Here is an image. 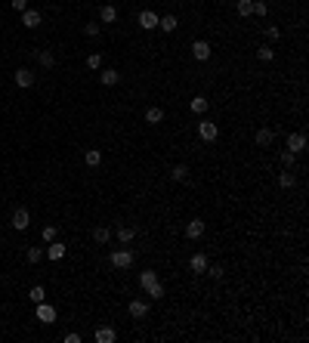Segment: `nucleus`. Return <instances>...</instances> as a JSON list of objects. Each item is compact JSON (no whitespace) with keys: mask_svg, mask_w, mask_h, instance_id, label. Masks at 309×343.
<instances>
[{"mask_svg":"<svg viewBox=\"0 0 309 343\" xmlns=\"http://www.w3.org/2000/svg\"><path fill=\"white\" fill-rule=\"evenodd\" d=\"M133 250H127V247H118V250H112V257H108V263L114 266V269H130L133 266Z\"/></svg>","mask_w":309,"mask_h":343,"instance_id":"1","label":"nucleus"},{"mask_svg":"<svg viewBox=\"0 0 309 343\" xmlns=\"http://www.w3.org/2000/svg\"><path fill=\"white\" fill-rule=\"evenodd\" d=\"M10 226H13L16 232H25V229L31 226V213L25 211V207H16V211H13V220H10Z\"/></svg>","mask_w":309,"mask_h":343,"instance_id":"2","label":"nucleus"},{"mask_svg":"<svg viewBox=\"0 0 309 343\" xmlns=\"http://www.w3.org/2000/svg\"><path fill=\"white\" fill-rule=\"evenodd\" d=\"M198 136H201L204 142H213L216 136H220V127H216L213 121H207V118H204L201 124H198Z\"/></svg>","mask_w":309,"mask_h":343,"instance_id":"3","label":"nucleus"},{"mask_svg":"<svg viewBox=\"0 0 309 343\" xmlns=\"http://www.w3.org/2000/svg\"><path fill=\"white\" fill-rule=\"evenodd\" d=\"M13 81H16V87L28 90V87H34V71H31V68H19L13 74Z\"/></svg>","mask_w":309,"mask_h":343,"instance_id":"4","label":"nucleus"},{"mask_svg":"<svg viewBox=\"0 0 309 343\" xmlns=\"http://www.w3.org/2000/svg\"><path fill=\"white\" fill-rule=\"evenodd\" d=\"M34 306H37V322H44V325H53L56 322V309L49 306L47 300H44V303H34Z\"/></svg>","mask_w":309,"mask_h":343,"instance_id":"5","label":"nucleus"},{"mask_svg":"<svg viewBox=\"0 0 309 343\" xmlns=\"http://www.w3.org/2000/svg\"><path fill=\"white\" fill-rule=\"evenodd\" d=\"M158 19H161L158 13L143 10V13H139V28H143V31H152V28H158Z\"/></svg>","mask_w":309,"mask_h":343,"instance_id":"6","label":"nucleus"},{"mask_svg":"<svg viewBox=\"0 0 309 343\" xmlns=\"http://www.w3.org/2000/svg\"><path fill=\"white\" fill-rule=\"evenodd\" d=\"M40 22H44V13H40V10H25L22 13V25H25V28H37Z\"/></svg>","mask_w":309,"mask_h":343,"instance_id":"7","label":"nucleus"},{"mask_svg":"<svg viewBox=\"0 0 309 343\" xmlns=\"http://www.w3.org/2000/svg\"><path fill=\"white\" fill-rule=\"evenodd\" d=\"M192 56H195L198 62L211 59V44H207V40H195V44H192Z\"/></svg>","mask_w":309,"mask_h":343,"instance_id":"8","label":"nucleus"},{"mask_svg":"<svg viewBox=\"0 0 309 343\" xmlns=\"http://www.w3.org/2000/svg\"><path fill=\"white\" fill-rule=\"evenodd\" d=\"M155 284H158V272H155V269H146V272H139V288H143L146 294L155 288Z\"/></svg>","mask_w":309,"mask_h":343,"instance_id":"9","label":"nucleus"},{"mask_svg":"<svg viewBox=\"0 0 309 343\" xmlns=\"http://www.w3.org/2000/svg\"><path fill=\"white\" fill-rule=\"evenodd\" d=\"M127 312L133 315V319H146V315H148V303H146V300H130Z\"/></svg>","mask_w":309,"mask_h":343,"instance_id":"10","label":"nucleus"},{"mask_svg":"<svg viewBox=\"0 0 309 343\" xmlns=\"http://www.w3.org/2000/svg\"><path fill=\"white\" fill-rule=\"evenodd\" d=\"M93 340H96V343H114V340H118V334H114V328H108V325H102V328H96Z\"/></svg>","mask_w":309,"mask_h":343,"instance_id":"11","label":"nucleus"},{"mask_svg":"<svg viewBox=\"0 0 309 343\" xmlns=\"http://www.w3.org/2000/svg\"><path fill=\"white\" fill-rule=\"evenodd\" d=\"M288 148L294 155H300L306 148V136H303V133H288Z\"/></svg>","mask_w":309,"mask_h":343,"instance_id":"12","label":"nucleus"},{"mask_svg":"<svg viewBox=\"0 0 309 343\" xmlns=\"http://www.w3.org/2000/svg\"><path fill=\"white\" fill-rule=\"evenodd\" d=\"M201 235H204V220L186 223V238H189V241H195V238H201Z\"/></svg>","mask_w":309,"mask_h":343,"instance_id":"13","label":"nucleus"},{"mask_svg":"<svg viewBox=\"0 0 309 343\" xmlns=\"http://www.w3.org/2000/svg\"><path fill=\"white\" fill-rule=\"evenodd\" d=\"M158 28H161V31H167V34H173V31L179 28V19H177V16H170V13H167V16H161V19H158Z\"/></svg>","mask_w":309,"mask_h":343,"instance_id":"14","label":"nucleus"},{"mask_svg":"<svg viewBox=\"0 0 309 343\" xmlns=\"http://www.w3.org/2000/svg\"><path fill=\"white\" fill-rule=\"evenodd\" d=\"M189 269L195 272V275H204V269H207V257H204V254H192Z\"/></svg>","mask_w":309,"mask_h":343,"instance_id":"15","label":"nucleus"},{"mask_svg":"<svg viewBox=\"0 0 309 343\" xmlns=\"http://www.w3.org/2000/svg\"><path fill=\"white\" fill-rule=\"evenodd\" d=\"M99 81H102L105 87H114V83L121 81V74H118V68H102V74H99Z\"/></svg>","mask_w":309,"mask_h":343,"instance_id":"16","label":"nucleus"},{"mask_svg":"<svg viewBox=\"0 0 309 343\" xmlns=\"http://www.w3.org/2000/svg\"><path fill=\"white\" fill-rule=\"evenodd\" d=\"M170 177L177 180V182H189V177H192V170H189V164H177L170 170Z\"/></svg>","mask_w":309,"mask_h":343,"instance_id":"17","label":"nucleus"},{"mask_svg":"<svg viewBox=\"0 0 309 343\" xmlns=\"http://www.w3.org/2000/svg\"><path fill=\"white\" fill-rule=\"evenodd\" d=\"M47 257H49V260H62V257H65V245H59V241H49Z\"/></svg>","mask_w":309,"mask_h":343,"instance_id":"18","label":"nucleus"},{"mask_svg":"<svg viewBox=\"0 0 309 343\" xmlns=\"http://www.w3.org/2000/svg\"><path fill=\"white\" fill-rule=\"evenodd\" d=\"M99 19H102L105 25H112L114 19H118V10H114V6H112V3H105V6H102V10H99Z\"/></svg>","mask_w":309,"mask_h":343,"instance_id":"19","label":"nucleus"},{"mask_svg":"<svg viewBox=\"0 0 309 343\" xmlns=\"http://www.w3.org/2000/svg\"><path fill=\"white\" fill-rule=\"evenodd\" d=\"M272 139H275V133L269 130V127H263V130H257V146H272Z\"/></svg>","mask_w":309,"mask_h":343,"instance_id":"20","label":"nucleus"},{"mask_svg":"<svg viewBox=\"0 0 309 343\" xmlns=\"http://www.w3.org/2000/svg\"><path fill=\"white\" fill-rule=\"evenodd\" d=\"M83 161H87V167H99V164H102V152H99V148H87Z\"/></svg>","mask_w":309,"mask_h":343,"instance_id":"21","label":"nucleus"},{"mask_svg":"<svg viewBox=\"0 0 309 343\" xmlns=\"http://www.w3.org/2000/svg\"><path fill=\"white\" fill-rule=\"evenodd\" d=\"M133 235H136V229H133V226H118V241H121V245H130Z\"/></svg>","mask_w":309,"mask_h":343,"instance_id":"22","label":"nucleus"},{"mask_svg":"<svg viewBox=\"0 0 309 343\" xmlns=\"http://www.w3.org/2000/svg\"><path fill=\"white\" fill-rule=\"evenodd\" d=\"M164 121V108H158V105H152L146 112V124H161Z\"/></svg>","mask_w":309,"mask_h":343,"instance_id":"23","label":"nucleus"},{"mask_svg":"<svg viewBox=\"0 0 309 343\" xmlns=\"http://www.w3.org/2000/svg\"><path fill=\"white\" fill-rule=\"evenodd\" d=\"M207 108H211V102H207V96H195V99H192V112H195V114H204Z\"/></svg>","mask_w":309,"mask_h":343,"instance_id":"24","label":"nucleus"},{"mask_svg":"<svg viewBox=\"0 0 309 343\" xmlns=\"http://www.w3.org/2000/svg\"><path fill=\"white\" fill-rule=\"evenodd\" d=\"M37 62L44 65V68H53V65H56V56L49 53V49H40V53H37Z\"/></svg>","mask_w":309,"mask_h":343,"instance_id":"25","label":"nucleus"},{"mask_svg":"<svg viewBox=\"0 0 309 343\" xmlns=\"http://www.w3.org/2000/svg\"><path fill=\"white\" fill-rule=\"evenodd\" d=\"M108 238H112V232H108L105 226H96V229H93V241H96V245H105Z\"/></svg>","mask_w":309,"mask_h":343,"instance_id":"26","label":"nucleus"},{"mask_svg":"<svg viewBox=\"0 0 309 343\" xmlns=\"http://www.w3.org/2000/svg\"><path fill=\"white\" fill-rule=\"evenodd\" d=\"M235 10H238L241 19H244V16H254V0H238V6H235Z\"/></svg>","mask_w":309,"mask_h":343,"instance_id":"27","label":"nucleus"},{"mask_svg":"<svg viewBox=\"0 0 309 343\" xmlns=\"http://www.w3.org/2000/svg\"><path fill=\"white\" fill-rule=\"evenodd\" d=\"M44 297H47V294H44V284H34V288L28 291V300H31V303H44Z\"/></svg>","mask_w":309,"mask_h":343,"instance_id":"28","label":"nucleus"},{"mask_svg":"<svg viewBox=\"0 0 309 343\" xmlns=\"http://www.w3.org/2000/svg\"><path fill=\"white\" fill-rule=\"evenodd\" d=\"M278 186H281V189H294V186H297V177H294L291 170L281 173V177H278Z\"/></svg>","mask_w":309,"mask_h":343,"instance_id":"29","label":"nucleus"},{"mask_svg":"<svg viewBox=\"0 0 309 343\" xmlns=\"http://www.w3.org/2000/svg\"><path fill=\"white\" fill-rule=\"evenodd\" d=\"M204 275H211V278H216V281H220L223 275H226V269H223L220 263H216V266H211V263H207V269H204Z\"/></svg>","mask_w":309,"mask_h":343,"instance_id":"30","label":"nucleus"},{"mask_svg":"<svg viewBox=\"0 0 309 343\" xmlns=\"http://www.w3.org/2000/svg\"><path fill=\"white\" fill-rule=\"evenodd\" d=\"M87 68H90V71H99V68H102V56H99V53H90V56H87Z\"/></svg>","mask_w":309,"mask_h":343,"instance_id":"31","label":"nucleus"},{"mask_svg":"<svg viewBox=\"0 0 309 343\" xmlns=\"http://www.w3.org/2000/svg\"><path fill=\"white\" fill-rule=\"evenodd\" d=\"M25 257H28V263H40V260H44V247H28V254H25Z\"/></svg>","mask_w":309,"mask_h":343,"instance_id":"32","label":"nucleus"},{"mask_svg":"<svg viewBox=\"0 0 309 343\" xmlns=\"http://www.w3.org/2000/svg\"><path fill=\"white\" fill-rule=\"evenodd\" d=\"M272 56H275V49H269V47H260V49H257V59H260V62H269Z\"/></svg>","mask_w":309,"mask_h":343,"instance_id":"33","label":"nucleus"},{"mask_svg":"<svg viewBox=\"0 0 309 343\" xmlns=\"http://www.w3.org/2000/svg\"><path fill=\"white\" fill-rule=\"evenodd\" d=\"M164 294H167V291H164V284H161V281H158V284H155V288H152V291H148V297H152V300H161Z\"/></svg>","mask_w":309,"mask_h":343,"instance_id":"34","label":"nucleus"},{"mask_svg":"<svg viewBox=\"0 0 309 343\" xmlns=\"http://www.w3.org/2000/svg\"><path fill=\"white\" fill-rule=\"evenodd\" d=\"M56 232H59L56 226H44V241H47V245H49V241H56Z\"/></svg>","mask_w":309,"mask_h":343,"instance_id":"35","label":"nucleus"},{"mask_svg":"<svg viewBox=\"0 0 309 343\" xmlns=\"http://www.w3.org/2000/svg\"><path fill=\"white\" fill-rule=\"evenodd\" d=\"M266 37H269V40H278V37H281L278 25H266Z\"/></svg>","mask_w":309,"mask_h":343,"instance_id":"36","label":"nucleus"},{"mask_svg":"<svg viewBox=\"0 0 309 343\" xmlns=\"http://www.w3.org/2000/svg\"><path fill=\"white\" fill-rule=\"evenodd\" d=\"M10 6L16 13H25V10H28V0H10Z\"/></svg>","mask_w":309,"mask_h":343,"instance_id":"37","label":"nucleus"},{"mask_svg":"<svg viewBox=\"0 0 309 343\" xmlns=\"http://www.w3.org/2000/svg\"><path fill=\"white\" fill-rule=\"evenodd\" d=\"M266 10H269V6H266V0H254V13H257V16H266Z\"/></svg>","mask_w":309,"mask_h":343,"instance_id":"38","label":"nucleus"},{"mask_svg":"<svg viewBox=\"0 0 309 343\" xmlns=\"http://www.w3.org/2000/svg\"><path fill=\"white\" fill-rule=\"evenodd\" d=\"M281 161H285L288 167H294V161H297V155H294V152H291V148H288V152H281Z\"/></svg>","mask_w":309,"mask_h":343,"instance_id":"39","label":"nucleus"},{"mask_svg":"<svg viewBox=\"0 0 309 343\" xmlns=\"http://www.w3.org/2000/svg\"><path fill=\"white\" fill-rule=\"evenodd\" d=\"M83 34H87V37H96V34H99V25H93V22L83 25Z\"/></svg>","mask_w":309,"mask_h":343,"instance_id":"40","label":"nucleus"},{"mask_svg":"<svg viewBox=\"0 0 309 343\" xmlns=\"http://www.w3.org/2000/svg\"><path fill=\"white\" fill-rule=\"evenodd\" d=\"M65 343H81V334H65Z\"/></svg>","mask_w":309,"mask_h":343,"instance_id":"41","label":"nucleus"}]
</instances>
